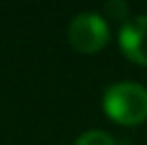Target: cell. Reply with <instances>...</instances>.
Segmentation results:
<instances>
[{
	"label": "cell",
	"instance_id": "1",
	"mask_svg": "<svg viewBox=\"0 0 147 145\" xmlns=\"http://www.w3.org/2000/svg\"><path fill=\"white\" fill-rule=\"evenodd\" d=\"M105 113L117 124L134 126L147 119V88L136 81H117L105 90Z\"/></svg>",
	"mask_w": 147,
	"mask_h": 145
},
{
	"label": "cell",
	"instance_id": "5",
	"mask_svg": "<svg viewBox=\"0 0 147 145\" xmlns=\"http://www.w3.org/2000/svg\"><path fill=\"white\" fill-rule=\"evenodd\" d=\"M105 13L113 19H126L128 17V4L124 0H111L105 4Z\"/></svg>",
	"mask_w": 147,
	"mask_h": 145
},
{
	"label": "cell",
	"instance_id": "3",
	"mask_svg": "<svg viewBox=\"0 0 147 145\" xmlns=\"http://www.w3.org/2000/svg\"><path fill=\"white\" fill-rule=\"evenodd\" d=\"M119 47L132 62L147 66V13L136 15L121 26Z\"/></svg>",
	"mask_w": 147,
	"mask_h": 145
},
{
	"label": "cell",
	"instance_id": "4",
	"mask_svg": "<svg viewBox=\"0 0 147 145\" xmlns=\"http://www.w3.org/2000/svg\"><path fill=\"white\" fill-rule=\"evenodd\" d=\"M75 145H115L113 137L105 130H98V128H92V130H85L77 137Z\"/></svg>",
	"mask_w": 147,
	"mask_h": 145
},
{
	"label": "cell",
	"instance_id": "2",
	"mask_svg": "<svg viewBox=\"0 0 147 145\" xmlns=\"http://www.w3.org/2000/svg\"><path fill=\"white\" fill-rule=\"evenodd\" d=\"M68 41L81 53H94L109 41V24L100 13L83 11L77 13L68 24Z\"/></svg>",
	"mask_w": 147,
	"mask_h": 145
}]
</instances>
